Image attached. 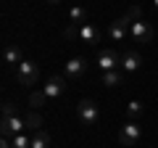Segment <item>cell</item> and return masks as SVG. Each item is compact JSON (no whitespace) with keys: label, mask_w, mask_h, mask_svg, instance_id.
<instances>
[{"label":"cell","mask_w":158,"mask_h":148,"mask_svg":"<svg viewBox=\"0 0 158 148\" xmlns=\"http://www.w3.org/2000/svg\"><path fill=\"white\" fill-rule=\"evenodd\" d=\"M77 116L82 124L87 127H95L98 119H100V108L95 106V101H90V98H82V101L77 103Z\"/></svg>","instance_id":"cell-1"},{"label":"cell","mask_w":158,"mask_h":148,"mask_svg":"<svg viewBox=\"0 0 158 148\" xmlns=\"http://www.w3.org/2000/svg\"><path fill=\"white\" fill-rule=\"evenodd\" d=\"M40 80V66L34 61H21L16 66V82L19 85H34Z\"/></svg>","instance_id":"cell-2"},{"label":"cell","mask_w":158,"mask_h":148,"mask_svg":"<svg viewBox=\"0 0 158 148\" xmlns=\"http://www.w3.org/2000/svg\"><path fill=\"white\" fill-rule=\"evenodd\" d=\"M132 21H135V19H132L129 13H127V16H118L116 21H111V27H108V37H111L113 42H121L124 37H129Z\"/></svg>","instance_id":"cell-3"},{"label":"cell","mask_w":158,"mask_h":148,"mask_svg":"<svg viewBox=\"0 0 158 148\" xmlns=\"http://www.w3.org/2000/svg\"><path fill=\"white\" fill-rule=\"evenodd\" d=\"M98 66H100V72H116V69H121V56L113 48H100L98 50Z\"/></svg>","instance_id":"cell-4"},{"label":"cell","mask_w":158,"mask_h":148,"mask_svg":"<svg viewBox=\"0 0 158 148\" xmlns=\"http://www.w3.org/2000/svg\"><path fill=\"white\" fill-rule=\"evenodd\" d=\"M142 137V127L137 124V122H127L124 127H121V132H118V143L124 148H135L137 143H140Z\"/></svg>","instance_id":"cell-5"},{"label":"cell","mask_w":158,"mask_h":148,"mask_svg":"<svg viewBox=\"0 0 158 148\" xmlns=\"http://www.w3.org/2000/svg\"><path fill=\"white\" fill-rule=\"evenodd\" d=\"M153 27L148 21H142V19H137V21H132V29H129V37L132 42H142V45H148V42H153Z\"/></svg>","instance_id":"cell-6"},{"label":"cell","mask_w":158,"mask_h":148,"mask_svg":"<svg viewBox=\"0 0 158 148\" xmlns=\"http://www.w3.org/2000/svg\"><path fill=\"white\" fill-rule=\"evenodd\" d=\"M85 72H87V61H85V58H71V61L63 63V77H66L69 82L79 80Z\"/></svg>","instance_id":"cell-7"},{"label":"cell","mask_w":158,"mask_h":148,"mask_svg":"<svg viewBox=\"0 0 158 148\" xmlns=\"http://www.w3.org/2000/svg\"><path fill=\"white\" fill-rule=\"evenodd\" d=\"M140 66H142V56L137 50H127V53H121V72H127V74H137L140 72Z\"/></svg>","instance_id":"cell-8"},{"label":"cell","mask_w":158,"mask_h":148,"mask_svg":"<svg viewBox=\"0 0 158 148\" xmlns=\"http://www.w3.org/2000/svg\"><path fill=\"white\" fill-rule=\"evenodd\" d=\"M27 130V124H24L21 116H13V119H0V132H3V137H13L19 135V132Z\"/></svg>","instance_id":"cell-9"},{"label":"cell","mask_w":158,"mask_h":148,"mask_svg":"<svg viewBox=\"0 0 158 148\" xmlns=\"http://www.w3.org/2000/svg\"><path fill=\"white\" fill-rule=\"evenodd\" d=\"M66 82H69L66 77H58V74H56V77H50V80L42 85V90H45L48 98H58L63 90H66Z\"/></svg>","instance_id":"cell-10"},{"label":"cell","mask_w":158,"mask_h":148,"mask_svg":"<svg viewBox=\"0 0 158 148\" xmlns=\"http://www.w3.org/2000/svg\"><path fill=\"white\" fill-rule=\"evenodd\" d=\"M79 42H85V45H95V42H100V32H98L95 24H82L79 27Z\"/></svg>","instance_id":"cell-11"},{"label":"cell","mask_w":158,"mask_h":148,"mask_svg":"<svg viewBox=\"0 0 158 148\" xmlns=\"http://www.w3.org/2000/svg\"><path fill=\"white\" fill-rule=\"evenodd\" d=\"M3 58H6V63H11V66H19V63L24 61L21 48H19L16 42H8V45H6V50H3Z\"/></svg>","instance_id":"cell-12"},{"label":"cell","mask_w":158,"mask_h":148,"mask_svg":"<svg viewBox=\"0 0 158 148\" xmlns=\"http://www.w3.org/2000/svg\"><path fill=\"white\" fill-rule=\"evenodd\" d=\"M24 124H27L29 132H40L42 130V116H40V111H29V114L24 116Z\"/></svg>","instance_id":"cell-13"},{"label":"cell","mask_w":158,"mask_h":148,"mask_svg":"<svg viewBox=\"0 0 158 148\" xmlns=\"http://www.w3.org/2000/svg\"><path fill=\"white\" fill-rule=\"evenodd\" d=\"M69 19H71L74 27H82V24H87V11L82 6H74L71 11H69Z\"/></svg>","instance_id":"cell-14"},{"label":"cell","mask_w":158,"mask_h":148,"mask_svg":"<svg viewBox=\"0 0 158 148\" xmlns=\"http://www.w3.org/2000/svg\"><path fill=\"white\" fill-rule=\"evenodd\" d=\"M142 111H145V106H142L140 101H129L127 103V116H129V122H137L142 116Z\"/></svg>","instance_id":"cell-15"},{"label":"cell","mask_w":158,"mask_h":148,"mask_svg":"<svg viewBox=\"0 0 158 148\" xmlns=\"http://www.w3.org/2000/svg\"><path fill=\"white\" fill-rule=\"evenodd\" d=\"M32 148H50V135L45 130H40L32 135Z\"/></svg>","instance_id":"cell-16"},{"label":"cell","mask_w":158,"mask_h":148,"mask_svg":"<svg viewBox=\"0 0 158 148\" xmlns=\"http://www.w3.org/2000/svg\"><path fill=\"white\" fill-rule=\"evenodd\" d=\"M48 101H50V98L45 95V90H34L32 95H29V106H34V111H37L40 106H45Z\"/></svg>","instance_id":"cell-17"},{"label":"cell","mask_w":158,"mask_h":148,"mask_svg":"<svg viewBox=\"0 0 158 148\" xmlns=\"http://www.w3.org/2000/svg\"><path fill=\"white\" fill-rule=\"evenodd\" d=\"M118 82H121V69H116V72H103V85L106 87H116Z\"/></svg>","instance_id":"cell-18"},{"label":"cell","mask_w":158,"mask_h":148,"mask_svg":"<svg viewBox=\"0 0 158 148\" xmlns=\"http://www.w3.org/2000/svg\"><path fill=\"white\" fill-rule=\"evenodd\" d=\"M11 148H32V137L24 135V132H19V135L11 137Z\"/></svg>","instance_id":"cell-19"},{"label":"cell","mask_w":158,"mask_h":148,"mask_svg":"<svg viewBox=\"0 0 158 148\" xmlns=\"http://www.w3.org/2000/svg\"><path fill=\"white\" fill-rule=\"evenodd\" d=\"M63 37H66V40H79V27L69 24V27L63 29Z\"/></svg>","instance_id":"cell-20"},{"label":"cell","mask_w":158,"mask_h":148,"mask_svg":"<svg viewBox=\"0 0 158 148\" xmlns=\"http://www.w3.org/2000/svg\"><path fill=\"white\" fill-rule=\"evenodd\" d=\"M13 116H19L16 106H13V103H3V119H13Z\"/></svg>","instance_id":"cell-21"},{"label":"cell","mask_w":158,"mask_h":148,"mask_svg":"<svg viewBox=\"0 0 158 148\" xmlns=\"http://www.w3.org/2000/svg\"><path fill=\"white\" fill-rule=\"evenodd\" d=\"M48 3H50V6H58V3H63V0H48Z\"/></svg>","instance_id":"cell-22"},{"label":"cell","mask_w":158,"mask_h":148,"mask_svg":"<svg viewBox=\"0 0 158 148\" xmlns=\"http://www.w3.org/2000/svg\"><path fill=\"white\" fill-rule=\"evenodd\" d=\"M153 6H156V8H158V0H153Z\"/></svg>","instance_id":"cell-23"}]
</instances>
